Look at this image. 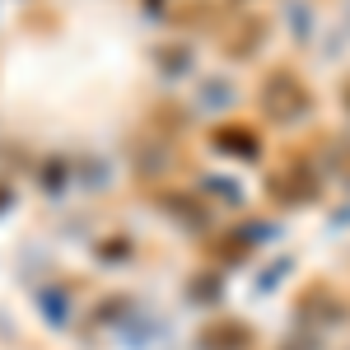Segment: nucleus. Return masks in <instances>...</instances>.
<instances>
[{
	"instance_id": "nucleus-1",
	"label": "nucleus",
	"mask_w": 350,
	"mask_h": 350,
	"mask_svg": "<svg viewBox=\"0 0 350 350\" xmlns=\"http://www.w3.org/2000/svg\"><path fill=\"white\" fill-rule=\"evenodd\" d=\"M201 89H206V108H229V103H234V94H229V84L224 80H206L201 84Z\"/></svg>"
}]
</instances>
